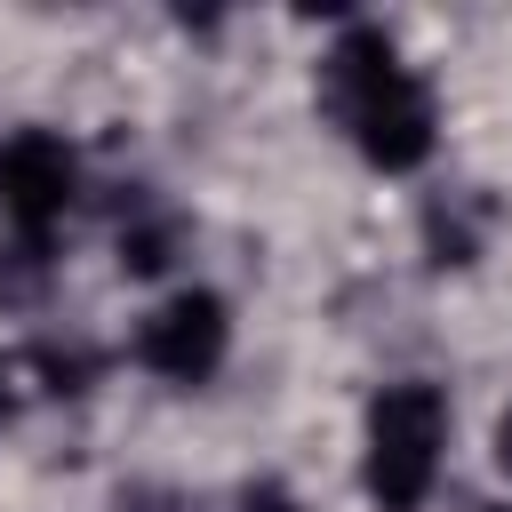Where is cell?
I'll return each mask as SVG.
<instances>
[{
	"label": "cell",
	"instance_id": "9",
	"mask_svg": "<svg viewBox=\"0 0 512 512\" xmlns=\"http://www.w3.org/2000/svg\"><path fill=\"white\" fill-rule=\"evenodd\" d=\"M0 416H8V360H0Z\"/></svg>",
	"mask_w": 512,
	"mask_h": 512
},
{
	"label": "cell",
	"instance_id": "7",
	"mask_svg": "<svg viewBox=\"0 0 512 512\" xmlns=\"http://www.w3.org/2000/svg\"><path fill=\"white\" fill-rule=\"evenodd\" d=\"M32 368L48 376V392H88V376H96V360H88L80 344H72V352H64V344H32Z\"/></svg>",
	"mask_w": 512,
	"mask_h": 512
},
{
	"label": "cell",
	"instance_id": "3",
	"mask_svg": "<svg viewBox=\"0 0 512 512\" xmlns=\"http://www.w3.org/2000/svg\"><path fill=\"white\" fill-rule=\"evenodd\" d=\"M232 352V312L216 288H176L160 312H144L136 328V360L168 384H208Z\"/></svg>",
	"mask_w": 512,
	"mask_h": 512
},
{
	"label": "cell",
	"instance_id": "2",
	"mask_svg": "<svg viewBox=\"0 0 512 512\" xmlns=\"http://www.w3.org/2000/svg\"><path fill=\"white\" fill-rule=\"evenodd\" d=\"M440 448H448V392L424 384V376L384 384L368 400V456H360L368 504L376 512H416L440 480Z\"/></svg>",
	"mask_w": 512,
	"mask_h": 512
},
{
	"label": "cell",
	"instance_id": "6",
	"mask_svg": "<svg viewBox=\"0 0 512 512\" xmlns=\"http://www.w3.org/2000/svg\"><path fill=\"white\" fill-rule=\"evenodd\" d=\"M48 280V240H8L0 248V304H32Z\"/></svg>",
	"mask_w": 512,
	"mask_h": 512
},
{
	"label": "cell",
	"instance_id": "8",
	"mask_svg": "<svg viewBox=\"0 0 512 512\" xmlns=\"http://www.w3.org/2000/svg\"><path fill=\"white\" fill-rule=\"evenodd\" d=\"M496 472H504V480H512V408H504V416H496Z\"/></svg>",
	"mask_w": 512,
	"mask_h": 512
},
{
	"label": "cell",
	"instance_id": "10",
	"mask_svg": "<svg viewBox=\"0 0 512 512\" xmlns=\"http://www.w3.org/2000/svg\"><path fill=\"white\" fill-rule=\"evenodd\" d=\"M496 512H512V504H496Z\"/></svg>",
	"mask_w": 512,
	"mask_h": 512
},
{
	"label": "cell",
	"instance_id": "4",
	"mask_svg": "<svg viewBox=\"0 0 512 512\" xmlns=\"http://www.w3.org/2000/svg\"><path fill=\"white\" fill-rule=\"evenodd\" d=\"M72 192H80V160L64 136L24 128L0 144V216L16 224V240H48L72 208Z\"/></svg>",
	"mask_w": 512,
	"mask_h": 512
},
{
	"label": "cell",
	"instance_id": "1",
	"mask_svg": "<svg viewBox=\"0 0 512 512\" xmlns=\"http://www.w3.org/2000/svg\"><path fill=\"white\" fill-rule=\"evenodd\" d=\"M320 104H328V120L360 144V160L384 168V176L424 168L432 144H440L432 88L400 64V48H392L376 24H344V32H336V48L320 56Z\"/></svg>",
	"mask_w": 512,
	"mask_h": 512
},
{
	"label": "cell",
	"instance_id": "5",
	"mask_svg": "<svg viewBox=\"0 0 512 512\" xmlns=\"http://www.w3.org/2000/svg\"><path fill=\"white\" fill-rule=\"evenodd\" d=\"M176 240H184V224L160 216V208H144V216L120 224V264H128V272H160V264L176 256Z\"/></svg>",
	"mask_w": 512,
	"mask_h": 512
}]
</instances>
